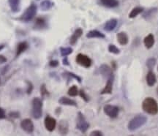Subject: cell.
<instances>
[{"label":"cell","instance_id":"1","mask_svg":"<svg viewBox=\"0 0 158 136\" xmlns=\"http://www.w3.org/2000/svg\"><path fill=\"white\" fill-rule=\"evenodd\" d=\"M143 111L150 115H156L158 113V104L152 97H147L142 103Z\"/></svg>","mask_w":158,"mask_h":136},{"label":"cell","instance_id":"2","mask_svg":"<svg viewBox=\"0 0 158 136\" xmlns=\"http://www.w3.org/2000/svg\"><path fill=\"white\" fill-rule=\"evenodd\" d=\"M147 122V118L145 116L142 115V114H138V115L135 116V117H133L129 122L127 125L128 130L131 132L135 131L136 130H138V128L145 125Z\"/></svg>","mask_w":158,"mask_h":136},{"label":"cell","instance_id":"3","mask_svg":"<svg viewBox=\"0 0 158 136\" xmlns=\"http://www.w3.org/2000/svg\"><path fill=\"white\" fill-rule=\"evenodd\" d=\"M31 115L35 119H39L43 116V101L40 98L35 97L32 100Z\"/></svg>","mask_w":158,"mask_h":136},{"label":"cell","instance_id":"4","mask_svg":"<svg viewBox=\"0 0 158 136\" xmlns=\"http://www.w3.org/2000/svg\"><path fill=\"white\" fill-rule=\"evenodd\" d=\"M89 124L85 119V116L83 115L81 112H78L76 119V128L81 133H84L89 129Z\"/></svg>","mask_w":158,"mask_h":136},{"label":"cell","instance_id":"5","mask_svg":"<svg viewBox=\"0 0 158 136\" xmlns=\"http://www.w3.org/2000/svg\"><path fill=\"white\" fill-rule=\"evenodd\" d=\"M37 13V6L35 4H31L29 7L26 10L23 14L21 16V20L23 21H30L35 16Z\"/></svg>","mask_w":158,"mask_h":136},{"label":"cell","instance_id":"6","mask_svg":"<svg viewBox=\"0 0 158 136\" xmlns=\"http://www.w3.org/2000/svg\"><path fill=\"white\" fill-rule=\"evenodd\" d=\"M104 113L111 119H115L117 117L119 108L117 106L113 105H106L103 108Z\"/></svg>","mask_w":158,"mask_h":136},{"label":"cell","instance_id":"7","mask_svg":"<svg viewBox=\"0 0 158 136\" xmlns=\"http://www.w3.org/2000/svg\"><path fill=\"white\" fill-rule=\"evenodd\" d=\"M76 62L81 66L84 67V68H90L92 64V61L89 57L86 56V55L78 54L76 56Z\"/></svg>","mask_w":158,"mask_h":136},{"label":"cell","instance_id":"8","mask_svg":"<svg viewBox=\"0 0 158 136\" xmlns=\"http://www.w3.org/2000/svg\"><path fill=\"white\" fill-rule=\"evenodd\" d=\"M21 127L25 132L31 133L34 131V124L29 119H24L21 122Z\"/></svg>","mask_w":158,"mask_h":136},{"label":"cell","instance_id":"9","mask_svg":"<svg viewBox=\"0 0 158 136\" xmlns=\"http://www.w3.org/2000/svg\"><path fill=\"white\" fill-rule=\"evenodd\" d=\"M44 124H45V127L46 128L47 130L49 132H52L54 131L55 128H56V121L54 118L51 117L50 116H48L45 117Z\"/></svg>","mask_w":158,"mask_h":136},{"label":"cell","instance_id":"10","mask_svg":"<svg viewBox=\"0 0 158 136\" xmlns=\"http://www.w3.org/2000/svg\"><path fill=\"white\" fill-rule=\"evenodd\" d=\"M114 76H112L110 78H108L106 85L105 86L102 92H100L101 94H110L112 93V90H113V83H114Z\"/></svg>","mask_w":158,"mask_h":136},{"label":"cell","instance_id":"11","mask_svg":"<svg viewBox=\"0 0 158 136\" xmlns=\"http://www.w3.org/2000/svg\"><path fill=\"white\" fill-rule=\"evenodd\" d=\"M100 72L102 77L105 78H107V79L108 78H110V76H114L111 69H110V67L107 65V64H102V65L100 67Z\"/></svg>","mask_w":158,"mask_h":136},{"label":"cell","instance_id":"12","mask_svg":"<svg viewBox=\"0 0 158 136\" xmlns=\"http://www.w3.org/2000/svg\"><path fill=\"white\" fill-rule=\"evenodd\" d=\"M146 80H147V84L149 86H153L157 82L156 76L152 70H149L148 72L147 77H146Z\"/></svg>","mask_w":158,"mask_h":136},{"label":"cell","instance_id":"13","mask_svg":"<svg viewBox=\"0 0 158 136\" xmlns=\"http://www.w3.org/2000/svg\"><path fill=\"white\" fill-rule=\"evenodd\" d=\"M143 43L145 47L147 49H150L153 47L154 44H155V37L152 34L148 35L147 37L144 38Z\"/></svg>","mask_w":158,"mask_h":136},{"label":"cell","instance_id":"14","mask_svg":"<svg viewBox=\"0 0 158 136\" xmlns=\"http://www.w3.org/2000/svg\"><path fill=\"white\" fill-rule=\"evenodd\" d=\"M116 38H117V41L118 43L122 45H127L128 43V41H129L127 35L126 34L125 32H124V31L118 32V34L116 35Z\"/></svg>","mask_w":158,"mask_h":136},{"label":"cell","instance_id":"15","mask_svg":"<svg viewBox=\"0 0 158 136\" xmlns=\"http://www.w3.org/2000/svg\"><path fill=\"white\" fill-rule=\"evenodd\" d=\"M69 130V124L65 120H61L59 124V131L62 135H66Z\"/></svg>","mask_w":158,"mask_h":136},{"label":"cell","instance_id":"16","mask_svg":"<svg viewBox=\"0 0 158 136\" xmlns=\"http://www.w3.org/2000/svg\"><path fill=\"white\" fill-rule=\"evenodd\" d=\"M59 103L61 105H70V106H75L76 107L77 103L76 102L73 100H71L70 98L66 97H62L59 99Z\"/></svg>","mask_w":158,"mask_h":136},{"label":"cell","instance_id":"17","mask_svg":"<svg viewBox=\"0 0 158 136\" xmlns=\"http://www.w3.org/2000/svg\"><path fill=\"white\" fill-rule=\"evenodd\" d=\"M83 35V30L81 29H77L76 31H74V33L73 34L72 36L70 37V43L71 45H75L76 43L77 42V40L81 37V35Z\"/></svg>","mask_w":158,"mask_h":136},{"label":"cell","instance_id":"18","mask_svg":"<svg viewBox=\"0 0 158 136\" xmlns=\"http://www.w3.org/2000/svg\"><path fill=\"white\" fill-rule=\"evenodd\" d=\"M29 45L27 42L26 41H23V42L19 43L17 45V48H16V54H15V56L16 57L19 56L22 53L24 52V51L28 48Z\"/></svg>","mask_w":158,"mask_h":136},{"label":"cell","instance_id":"19","mask_svg":"<svg viewBox=\"0 0 158 136\" xmlns=\"http://www.w3.org/2000/svg\"><path fill=\"white\" fill-rule=\"evenodd\" d=\"M116 25H117V20L114 19H110V20H109L106 23L103 29L104 30L106 31H111L116 28Z\"/></svg>","mask_w":158,"mask_h":136},{"label":"cell","instance_id":"20","mask_svg":"<svg viewBox=\"0 0 158 136\" xmlns=\"http://www.w3.org/2000/svg\"><path fill=\"white\" fill-rule=\"evenodd\" d=\"M105 35L100 32V31L96 30H91L86 34V37L87 38H105Z\"/></svg>","mask_w":158,"mask_h":136},{"label":"cell","instance_id":"21","mask_svg":"<svg viewBox=\"0 0 158 136\" xmlns=\"http://www.w3.org/2000/svg\"><path fill=\"white\" fill-rule=\"evenodd\" d=\"M100 2L102 5L108 8H114V7H117L118 5L117 0H100Z\"/></svg>","mask_w":158,"mask_h":136},{"label":"cell","instance_id":"22","mask_svg":"<svg viewBox=\"0 0 158 136\" xmlns=\"http://www.w3.org/2000/svg\"><path fill=\"white\" fill-rule=\"evenodd\" d=\"M20 1L21 0H8L10 7L13 13H18L19 11Z\"/></svg>","mask_w":158,"mask_h":136},{"label":"cell","instance_id":"23","mask_svg":"<svg viewBox=\"0 0 158 136\" xmlns=\"http://www.w3.org/2000/svg\"><path fill=\"white\" fill-rule=\"evenodd\" d=\"M143 11V7H136L135 8L133 9V10L130 12V13L129 14V18L130 19H134V18H135L137 15H139L140 13H141Z\"/></svg>","mask_w":158,"mask_h":136},{"label":"cell","instance_id":"24","mask_svg":"<svg viewBox=\"0 0 158 136\" xmlns=\"http://www.w3.org/2000/svg\"><path fill=\"white\" fill-rule=\"evenodd\" d=\"M45 26H46V23H45V19H42V18H39L36 20V22H35V28L41 29L45 28Z\"/></svg>","mask_w":158,"mask_h":136},{"label":"cell","instance_id":"25","mask_svg":"<svg viewBox=\"0 0 158 136\" xmlns=\"http://www.w3.org/2000/svg\"><path fill=\"white\" fill-rule=\"evenodd\" d=\"M157 8H152L146 12L143 15V17L144 18V19H146V20H149V19H151L152 17L155 14L156 12H157Z\"/></svg>","mask_w":158,"mask_h":136},{"label":"cell","instance_id":"26","mask_svg":"<svg viewBox=\"0 0 158 136\" xmlns=\"http://www.w3.org/2000/svg\"><path fill=\"white\" fill-rule=\"evenodd\" d=\"M60 53L62 56H67L73 53V49L70 47H61Z\"/></svg>","mask_w":158,"mask_h":136},{"label":"cell","instance_id":"27","mask_svg":"<svg viewBox=\"0 0 158 136\" xmlns=\"http://www.w3.org/2000/svg\"><path fill=\"white\" fill-rule=\"evenodd\" d=\"M156 62H157V60L154 57H151V58L148 59L146 62V65L149 69H152L155 66Z\"/></svg>","mask_w":158,"mask_h":136},{"label":"cell","instance_id":"28","mask_svg":"<svg viewBox=\"0 0 158 136\" xmlns=\"http://www.w3.org/2000/svg\"><path fill=\"white\" fill-rule=\"evenodd\" d=\"M53 4L49 0H45V1H43L40 5V7L43 10H48L52 7Z\"/></svg>","mask_w":158,"mask_h":136},{"label":"cell","instance_id":"29","mask_svg":"<svg viewBox=\"0 0 158 136\" xmlns=\"http://www.w3.org/2000/svg\"><path fill=\"white\" fill-rule=\"evenodd\" d=\"M68 94L70 96H71V97L77 96V95H78V87H77L76 86H71V87L69 89V90H68Z\"/></svg>","mask_w":158,"mask_h":136},{"label":"cell","instance_id":"30","mask_svg":"<svg viewBox=\"0 0 158 136\" xmlns=\"http://www.w3.org/2000/svg\"><path fill=\"white\" fill-rule=\"evenodd\" d=\"M108 51L114 54H118L120 53L119 49L114 44H110L108 45Z\"/></svg>","mask_w":158,"mask_h":136},{"label":"cell","instance_id":"31","mask_svg":"<svg viewBox=\"0 0 158 136\" xmlns=\"http://www.w3.org/2000/svg\"><path fill=\"white\" fill-rule=\"evenodd\" d=\"M67 73H68V76H70V77H71V78H75V79L78 80V81L79 83H81V77H79L78 76H77V75L74 74L73 72H67Z\"/></svg>","mask_w":158,"mask_h":136},{"label":"cell","instance_id":"32","mask_svg":"<svg viewBox=\"0 0 158 136\" xmlns=\"http://www.w3.org/2000/svg\"><path fill=\"white\" fill-rule=\"evenodd\" d=\"M79 94H80V96L83 99H84L85 102H88L89 101V97L86 95V94L85 93V92L84 90H83V89L81 90L80 93H79Z\"/></svg>","mask_w":158,"mask_h":136},{"label":"cell","instance_id":"33","mask_svg":"<svg viewBox=\"0 0 158 136\" xmlns=\"http://www.w3.org/2000/svg\"><path fill=\"white\" fill-rule=\"evenodd\" d=\"M40 91H41V94H42L43 96H46V95H49V93L47 91L46 89V87H45V86L43 84V85L41 86L40 88Z\"/></svg>","mask_w":158,"mask_h":136},{"label":"cell","instance_id":"34","mask_svg":"<svg viewBox=\"0 0 158 136\" xmlns=\"http://www.w3.org/2000/svg\"><path fill=\"white\" fill-rule=\"evenodd\" d=\"M49 65L52 67V68H56L59 65V62L57 60H51L49 62Z\"/></svg>","mask_w":158,"mask_h":136},{"label":"cell","instance_id":"35","mask_svg":"<svg viewBox=\"0 0 158 136\" xmlns=\"http://www.w3.org/2000/svg\"><path fill=\"white\" fill-rule=\"evenodd\" d=\"M6 118L5 111L2 108H0V119H4Z\"/></svg>","mask_w":158,"mask_h":136},{"label":"cell","instance_id":"36","mask_svg":"<svg viewBox=\"0 0 158 136\" xmlns=\"http://www.w3.org/2000/svg\"><path fill=\"white\" fill-rule=\"evenodd\" d=\"M90 135H94V136H102L103 135V134L101 131H99V130H95V131H93L92 132V133H90Z\"/></svg>","mask_w":158,"mask_h":136},{"label":"cell","instance_id":"37","mask_svg":"<svg viewBox=\"0 0 158 136\" xmlns=\"http://www.w3.org/2000/svg\"><path fill=\"white\" fill-rule=\"evenodd\" d=\"M27 82H28L29 85H28V89H27V94H30L31 93V92H32L33 86H32V84H31L29 81H27Z\"/></svg>","mask_w":158,"mask_h":136},{"label":"cell","instance_id":"38","mask_svg":"<svg viewBox=\"0 0 158 136\" xmlns=\"http://www.w3.org/2000/svg\"><path fill=\"white\" fill-rule=\"evenodd\" d=\"M7 61V58H6L5 56H3V55H0V64H4V63H5Z\"/></svg>","mask_w":158,"mask_h":136},{"label":"cell","instance_id":"39","mask_svg":"<svg viewBox=\"0 0 158 136\" xmlns=\"http://www.w3.org/2000/svg\"><path fill=\"white\" fill-rule=\"evenodd\" d=\"M10 116H12L13 118H19V113L18 112H12L10 113Z\"/></svg>","mask_w":158,"mask_h":136},{"label":"cell","instance_id":"40","mask_svg":"<svg viewBox=\"0 0 158 136\" xmlns=\"http://www.w3.org/2000/svg\"><path fill=\"white\" fill-rule=\"evenodd\" d=\"M62 63H63V64H64V65H66V66H68L69 64H70V63H69L68 60V58H67V57H65L64 59H63Z\"/></svg>","mask_w":158,"mask_h":136},{"label":"cell","instance_id":"41","mask_svg":"<svg viewBox=\"0 0 158 136\" xmlns=\"http://www.w3.org/2000/svg\"><path fill=\"white\" fill-rule=\"evenodd\" d=\"M4 48H5V45H4V44H1V45H0V51L2 50V49H3Z\"/></svg>","mask_w":158,"mask_h":136},{"label":"cell","instance_id":"42","mask_svg":"<svg viewBox=\"0 0 158 136\" xmlns=\"http://www.w3.org/2000/svg\"><path fill=\"white\" fill-rule=\"evenodd\" d=\"M157 95H158V86H157Z\"/></svg>","mask_w":158,"mask_h":136},{"label":"cell","instance_id":"43","mask_svg":"<svg viewBox=\"0 0 158 136\" xmlns=\"http://www.w3.org/2000/svg\"><path fill=\"white\" fill-rule=\"evenodd\" d=\"M0 84H1V78H0Z\"/></svg>","mask_w":158,"mask_h":136},{"label":"cell","instance_id":"44","mask_svg":"<svg viewBox=\"0 0 158 136\" xmlns=\"http://www.w3.org/2000/svg\"><path fill=\"white\" fill-rule=\"evenodd\" d=\"M157 70H158V68H157Z\"/></svg>","mask_w":158,"mask_h":136}]
</instances>
